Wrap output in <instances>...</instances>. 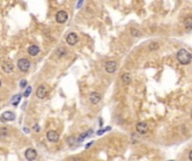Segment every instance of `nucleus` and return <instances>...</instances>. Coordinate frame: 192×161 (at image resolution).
<instances>
[{"instance_id": "f3484780", "label": "nucleus", "mask_w": 192, "mask_h": 161, "mask_svg": "<svg viewBox=\"0 0 192 161\" xmlns=\"http://www.w3.org/2000/svg\"><path fill=\"white\" fill-rule=\"evenodd\" d=\"M9 134V131L7 128H0V136L1 138H6V136H8Z\"/></svg>"}, {"instance_id": "412c9836", "label": "nucleus", "mask_w": 192, "mask_h": 161, "mask_svg": "<svg viewBox=\"0 0 192 161\" xmlns=\"http://www.w3.org/2000/svg\"><path fill=\"white\" fill-rule=\"evenodd\" d=\"M131 35L134 36V37H139V36H141V33H139L137 29H131Z\"/></svg>"}, {"instance_id": "2eb2a0df", "label": "nucleus", "mask_w": 192, "mask_h": 161, "mask_svg": "<svg viewBox=\"0 0 192 161\" xmlns=\"http://www.w3.org/2000/svg\"><path fill=\"white\" fill-rule=\"evenodd\" d=\"M55 54L57 57H63V56H65L67 54V51H66L65 48H63V47H60L59 49L55 51Z\"/></svg>"}, {"instance_id": "6ab92c4d", "label": "nucleus", "mask_w": 192, "mask_h": 161, "mask_svg": "<svg viewBox=\"0 0 192 161\" xmlns=\"http://www.w3.org/2000/svg\"><path fill=\"white\" fill-rule=\"evenodd\" d=\"M75 141H76L75 136H70V138L67 139V143H69V146H73V144L75 143Z\"/></svg>"}, {"instance_id": "0eeeda50", "label": "nucleus", "mask_w": 192, "mask_h": 161, "mask_svg": "<svg viewBox=\"0 0 192 161\" xmlns=\"http://www.w3.org/2000/svg\"><path fill=\"white\" fill-rule=\"evenodd\" d=\"M25 158L28 161H34L37 158V151L35 149H32V148L27 149L25 151Z\"/></svg>"}, {"instance_id": "bb28decb", "label": "nucleus", "mask_w": 192, "mask_h": 161, "mask_svg": "<svg viewBox=\"0 0 192 161\" xmlns=\"http://www.w3.org/2000/svg\"><path fill=\"white\" fill-rule=\"evenodd\" d=\"M190 115H191V119H192V110H191V113H190Z\"/></svg>"}, {"instance_id": "1a4fd4ad", "label": "nucleus", "mask_w": 192, "mask_h": 161, "mask_svg": "<svg viewBox=\"0 0 192 161\" xmlns=\"http://www.w3.org/2000/svg\"><path fill=\"white\" fill-rule=\"evenodd\" d=\"M136 131L139 134H145L148 131V126L145 122H138L136 124Z\"/></svg>"}, {"instance_id": "b1692460", "label": "nucleus", "mask_w": 192, "mask_h": 161, "mask_svg": "<svg viewBox=\"0 0 192 161\" xmlns=\"http://www.w3.org/2000/svg\"><path fill=\"white\" fill-rule=\"evenodd\" d=\"M189 159H190V161H192V150L190 151V153H189Z\"/></svg>"}, {"instance_id": "4be33fe9", "label": "nucleus", "mask_w": 192, "mask_h": 161, "mask_svg": "<svg viewBox=\"0 0 192 161\" xmlns=\"http://www.w3.org/2000/svg\"><path fill=\"white\" fill-rule=\"evenodd\" d=\"M30 92H32V87H30V86H28V87L26 88L25 93H24V96H25V97H27V96H29Z\"/></svg>"}, {"instance_id": "5701e85b", "label": "nucleus", "mask_w": 192, "mask_h": 161, "mask_svg": "<svg viewBox=\"0 0 192 161\" xmlns=\"http://www.w3.org/2000/svg\"><path fill=\"white\" fill-rule=\"evenodd\" d=\"M20 87H23V88H24V87H26V85H27V80H20Z\"/></svg>"}, {"instance_id": "20e7f679", "label": "nucleus", "mask_w": 192, "mask_h": 161, "mask_svg": "<svg viewBox=\"0 0 192 161\" xmlns=\"http://www.w3.org/2000/svg\"><path fill=\"white\" fill-rule=\"evenodd\" d=\"M67 18H69V15H67V12L64 11V10H60V11L56 12L55 19L59 24H64L66 20H67Z\"/></svg>"}, {"instance_id": "dca6fc26", "label": "nucleus", "mask_w": 192, "mask_h": 161, "mask_svg": "<svg viewBox=\"0 0 192 161\" xmlns=\"http://www.w3.org/2000/svg\"><path fill=\"white\" fill-rule=\"evenodd\" d=\"M121 80H122V83H124V84H129L131 80V77H130V75H129V73H125V74L122 75V77H121Z\"/></svg>"}, {"instance_id": "aec40b11", "label": "nucleus", "mask_w": 192, "mask_h": 161, "mask_svg": "<svg viewBox=\"0 0 192 161\" xmlns=\"http://www.w3.org/2000/svg\"><path fill=\"white\" fill-rule=\"evenodd\" d=\"M148 47H149V49L151 50H155L158 48V44H157V43H151V45L148 46Z\"/></svg>"}, {"instance_id": "39448f33", "label": "nucleus", "mask_w": 192, "mask_h": 161, "mask_svg": "<svg viewBox=\"0 0 192 161\" xmlns=\"http://www.w3.org/2000/svg\"><path fill=\"white\" fill-rule=\"evenodd\" d=\"M105 70H106V72L107 73H109V74L115 73L117 70V63L115 60H108L106 63V65H105Z\"/></svg>"}, {"instance_id": "9d476101", "label": "nucleus", "mask_w": 192, "mask_h": 161, "mask_svg": "<svg viewBox=\"0 0 192 161\" xmlns=\"http://www.w3.org/2000/svg\"><path fill=\"white\" fill-rule=\"evenodd\" d=\"M89 101H90L92 104H98V103L101 101L100 93H98V92H92L90 95H89Z\"/></svg>"}, {"instance_id": "f03ea898", "label": "nucleus", "mask_w": 192, "mask_h": 161, "mask_svg": "<svg viewBox=\"0 0 192 161\" xmlns=\"http://www.w3.org/2000/svg\"><path fill=\"white\" fill-rule=\"evenodd\" d=\"M17 66H18V68H19L23 73H26L27 70H29L30 62H29V59H27V58H20V59H18V62H17Z\"/></svg>"}, {"instance_id": "a211bd4d", "label": "nucleus", "mask_w": 192, "mask_h": 161, "mask_svg": "<svg viewBox=\"0 0 192 161\" xmlns=\"http://www.w3.org/2000/svg\"><path fill=\"white\" fill-rule=\"evenodd\" d=\"M20 97H21V94H18V95L15 96V97H14V99L11 100V103H12V104H14V105L16 106V105H17V104H18V103H19Z\"/></svg>"}, {"instance_id": "6e6552de", "label": "nucleus", "mask_w": 192, "mask_h": 161, "mask_svg": "<svg viewBox=\"0 0 192 161\" xmlns=\"http://www.w3.org/2000/svg\"><path fill=\"white\" fill-rule=\"evenodd\" d=\"M79 41V37L75 33H70L69 35L66 36V43L70 46H74Z\"/></svg>"}, {"instance_id": "a878e982", "label": "nucleus", "mask_w": 192, "mask_h": 161, "mask_svg": "<svg viewBox=\"0 0 192 161\" xmlns=\"http://www.w3.org/2000/svg\"><path fill=\"white\" fill-rule=\"evenodd\" d=\"M74 161H82V160H81V159H75Z\"/></svg>"}, {"instance_id": "393cba45", "label": "nucleus", "mask_w": 192, "mask_h": 161, "mask_svg": "<svg viewBox=\"0 0 192 161\" xmlns=\"http://www.w3.org/2000/svg\"><path fill=\"white\" fill-rule=\"evenodd\" d=\"M34 130H36V131H40V126H34Z\"/></svg>"}, {"instance_id": "7ed1b4c3", "label": "nucleus", "mask_w": 192, "mask_h": 161, "mask_svg": "<svg viewBox=\"0 0 192 161\" xmlns=\"http://www.w3.org/2000/svg\"><path fill=\"white\" fill-rule=\"evenodd\" d=\"M47 93H48V90H47V86L46 85H40L37 87V90H36V96L38 99H40V100L45 99L46 96H47Z\"/></svg>"}, {"instance_id": "ddd939ff", "label": "nucleus", "mask_w": 192, "mask_h": 161, "mask_svg": "<svg viewBox=\"0 0 192 161\" xmlns=\"http://www.w3.org/2000/svg\"><path fill=\"white\" fill-rule=\"evenodd\" d=\"M1 67H2V70H4L5 73H7V74H10V73L14 72V65H12L11 63H8V62H5Z\"/></svg>"}, {"instance_id": "f8f14e48", "label": "nucleus", "mask_w": 192, "mask_h": 161, "mask_svg": "<svg viewBox=\"0 0 192 161\" xmlns=\"http://www.w3.org/2000/svg\"><path fill=\"white\" fill-rule=\"evenodd\" d=\"M27 51H28V54L30 56H37L40 54V47L37 45H30Z\"/></svg>"}, {"instance_id": "9b49d317", "label": "nucleus", "mask_w": 192, "mask_h": 161, "mask_svg": "<svg viewBox=\"0 0 192 161\" xmlns=\"http://www.w3.org/2000/svg\"><path fill=\"white\" fill-rule=\"evenodd\" d=\"M15 117H16L15 113L11 112V111H6V112H4L1 114V119L4 121H14Z\"/></svg>"}, {"instance_id": "4468645a", "label": "nucleus", "mask_w": 192, "mask_h": 161, "mask_svg": "<svg viewBox=\"0 0 192 161\" xmlns=\"http://www.w3.org/2000/svg\"><path fill=\"white\" fill-rule=\"evenodd\" d=\"M184 27L187 28V29H192V17H187L185 19H184Z\"/></svg>"}, {"instance_id": "f257e3e1", "label": "nucleus", "mask_w": 192, "mask_h": 161, "mask_svg": "<svg viewBox=\"0 0 192 161\" xmlns=\"http://www.w3.org/2000/svg\"><path fill=\"white\" fill-rule=\"evenodd\" d=\"M177 60L183 64V65H188L191 63V59H192V56L191 54L188 51L187 49H180L177 51Z\"/></svg>"}, {"instance_id": "cd10ccee", "label": "nucleus", "mask_w": 192, "mask_h": 161, "mask_svg": "<svg viewBox=\"0 0 192 161\" xmlns=\"http://www.w3.org/2000/svg\"><path fill=\"white\" fill-rule=\"evenodd\" d=\"M0 86H1V80H0Z\"/></svg>"}, {"instance_id": "423d86ee", "label": "nucleus", "mask_w": 192, "mask_h": 161, "mask_svg": "<svg viewBox=\"0 0 192 161\" xmlns=\"http://www.w3.org/2000/svg\"><path fill=\"white\" fill-rule=\"evenodd\" d=\"M46 138H47V140L50 141V142H57L59 139H60V134L54 130H50L47 133H46Z\"/></svg>"}]
</instances>
